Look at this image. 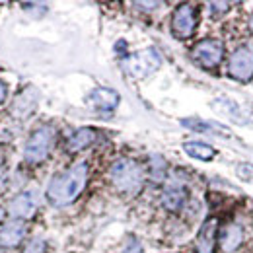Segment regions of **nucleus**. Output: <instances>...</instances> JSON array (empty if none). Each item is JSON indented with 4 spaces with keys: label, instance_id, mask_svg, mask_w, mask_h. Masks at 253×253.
Instances as JSON below:
<instances>
[{
    "label": "nucleus",
    "instance_id": "20",
    "mask_svg": "<svg viewBox=\"0 0 253 253\" xmlns=\"http://www.w3.org/2000/svg\"><path fill=\"white\" fill-rule=\"evenodd\" d=\"M236 173H238L240 179L253 183V164H240V166L236 168Z\"/></svg>",
    "mask_w": 253,
    "mask_h": 253
},
{
    "label": "nucleus",
    "instance_id": "2",
    "mask_svg": "<svg viewBox=\"0 0 253 253\" xmlns=\"http://www.w3.org/2000/svg\"><path fill=\"white\" fill-rule=\"evenodd\" d=\"M113 185L123 193H134L142 185V169L134 160L119 158L109 169Z\"/></svg>",
    "mask_w": 253,
    "mask_h": 253
},
{
    "label": "nucleus",
    "instance_id": "12",
    "mask_svg": "<svg viewBox=\"0 0 253 253\" xmlns=\"http://www.w3.org/2000/svg\"><path fill=\"white\" fill-rule=\"evenodd\" d=\"M216 218H211L203 224L199 236H197V252L199 253H212L214 248V236H216Z\"/></svg>",
    "mask_w": 253,
    "mask_h": 253
},
{
    "label": "nucleus",
    "instance_id": "23",
    "mask_svg": "<svg viewBox=\"0 0 253 253\" xmlns=\"http://www.w3.org/2000/svg\"><path fill=\"white\" fill-rule=\"evenodd\" d=\"M123 253H144V252H142V246H140L138 242H130L128 248H126Z\"/></svg>",
    "mask_w": 253,
    "mask_h": 253
},
{
    "label": "nucleus",
    "instance_id": "1",
    "mask_svg": "<svg viewBox=\"0 0 253 253\" xmlns=\"http://www.w3.org/2000/svg\"><path fill=\"white\" fill-rule=\"evenodd\" d=\"M86 181H88V164L86 162H78L70 169L57 173L47 187L49 203L55 207L70 205L84 191Z\"/></svg>",
    "mask_w": 253,
    "mask_h": 253
},
{
    "label": "nucleus",
    "instance_id": "16",
    "mask_svg": "<svg viewBox=\"0 0 253 253\" xmlns=\"http://www.w3.org/2000/svg\"><path fill=\"white\" fill-rule=\"evenodd\" d=\"M37 103V92L33 88H28L24 94H20L16 97L14 105H12V113L18 117H26L28 113H32L33 107Z\"/></svg>",
    "mask_w": 253,
    "mask_h": 253
},
{
    "label": "nucleus",
    "instance_id": "5",
    "mask_svg": "<svg viewBox=\"0 0 253 253\" xmlns=\"http://www.w3.org/2000/svg\"><path fill=\"white\" fill-rule=\"evenodd\" d=\"M228 72L240 82H248L253 76V51L250 47H240L232 53L228 61Z\"/></svg>",
    "mask_w": 253,
    "mask_h": 253
},
{
    "label": "nucleus",
    "instance_id": "15",
    "mask_svg": "<svg viewBox=\"0 0 253 253\" xmlns=\"http://www.w3.org/2000/svg\"><path fill=\"white\" fill-rule=\"evenodd\" d=\"M95 138H97V132H95L94 128H78V130L68 138L66 148H68L70 152H80V150L88 148Z\"/></svg>",
    "mask_w": 253,
    "mask_h": 253
},
{
    "label": "nucleus",
    "instance_id": "9",
    "mask_svg": "<svg viewBox=\"0 0 253 253\" xmlns=\"http://www.w3.org/2000/svg\"><path fill=\"white\" fill-rule=\"evenodd\" d=\"M242 240H244V232H242V228H240L238 224H234V222L226 224L220 230V236H218V244H220V248L226 253L236 252V250L242 246Z\"/></svg>",
    "mask_w": 253,
    "mask_h": 253
},
{
    "label": "nucleus",
    "instance_id": "14",
    "mask_svg": "<svg viewBox=\"0 0 253 253\" xmlns=\"http://www.w3.org/2000/svg\"><path fill=\"white\" fill-rule=\"evenodd\" d=\"M212 109H216L220 115H228L232 121H236V123H240V125H244V123L248 121L244 109H242L236 101H232V99H228V97H218L216 101H212Z\"/></svg>",
    "mask_w": 253,
    "mask_h": 253
},
{
    "label": "nucleus",
    "instance_id": "3",
    "mask_svg": "<svg viewBox=\"0 0 253 253\" xmlns=\"http://www.w3.org/2000/svg\"><path fill=\"white\" fill-rule=\"evenodd\" d=\"M162 64V57L156 49H142L138 53L126 55L121 61V66L134 78H146L148 74L156 72Z\"/></svg>",
    "mask_w": 253,
    "mask_h": 253
},
{
    "label": "nucleus",
    "instance_id": "17",
    "mask_svg": "<svg viewBox=\"0 0 253 253\" xmlns=\"http://www.w3.org/2000/svg\"><path fill=\"white\" fill-rule=\"evenodd\" d=\"M183 150L185 154L191 156V158H197V160H203V162H209V160L214 158V148L205 144V142H185L183 144Z\"/></svg>",
    "mask_w": 253,
    "mask_h": 253
},
{
    "label": "nucleus",
    "instance_id": "13",
    "mask_svg": "<svg viewBox=\"0 0 253 253\" xmlns=\"http://www.w3.org/2000/svg\"><path fill=\"white\" fill-rule=\"evenodd\" d=\"M90 103L97 109L111 111L119 103V94L115 90H109V88H97L90 94Z\"/></svg>",
    "mask_w": 253,
    "mask_h": 253
},
{
    "label": "nucleus",
    "instance_id": "24",
    "mask_svg": "<svg viewBox=\"0 0 253 253\" xmlns=\"http://www.w3.org/2000/svg\"><path fill=\"white\" fill-rule=\"evenodd\" d=\"M138 8H158L160 2H136Z\"/></svg>",
    "mask_w": 253,
    "mask_h": 253
},
{
    "label": "nucleus",
    "instance_id": "18",
    "mask_svg": "<svg viewBox=\"0 0 253 253\" xmlns=\"http://www.w3.org/2000/svg\"><path fill=\"white\" fill-rule=\"evenodd\" d=\"M185 126H189L193 130H201V132H218L220 136H230L228 128H224L218 123H201V121H191V119H183L181 121Z\"/></svg>",
    "mask_w": 253,
    "mask_h": 253
},
{
    "label": "nucleus",
    "instance_id": "7",
    "mask_svg": "<svg viewBox=\"0 0 253 253\" xmlns=\"http://www.w3.org/2000/svg\"><path fill=\"white\" fill-rule=\"evenodd\" d=\"M222 45L216 39H205L193 47V59L205 68H216L222 61Z\"/></svg>",
    "mask_w": 253,
    "mask_h": 253
},
{
    "label": "nucleus",
    "instance_id": "25",
    "mask_svg": "<svg viewBox=\"0 0 253 253\" xmlns=\"http://www.w3.org/2000/svg\"><path fill=\"white\" fill-rule=\"evenodd\" d=\"M6 99V84L4 82H0V103Z\"/></svg>",
    "mask_w": 253,
    "mask_h": 253
},
{
    "label": "nucleus",
    "instance_id": "8",
    "mask_svg": "<svg viewBox=\"0 0 253 253\" xmlns=\"http://www.w3.org/2000/svg\"><path fill=\"white\" fill-rule=\"evenodd\" d=\"M37 193L35 191H22L20 195H16L10 205H8V211L12 216H16L18 220L20 218H32L37 211Z\"/></svg>",
    "mask_w": 253,
    "mask_h": 253
},
{
    "label": "nucleus",
    "instance_id": "21",
    "mask_svg": "<svg viewBox=\"0 0 253 253\" xmlns=\"http://www.w3.org/2000/svg\"><path fill=\"white\" fill-rule=\"evenodd\" d=\"M24 253H45V242L35 238V240H32L28 244V248L24 250Z\"/></svg>",
    "mask_w": 253,
    "mask_h": 253
},
{
    "label": "nucleus",
    "instance_id": "4",
    "mask_svg": "<svg viewBox=\"0 0 253 253\" xmlns=\"http://www.w3.org/2000/svg\"><path fill=\"white\" fill-rule=\"evenodd\" d=\"M55 138V128L49 125H43L39 128H35L32 132V136L26 142L24 148V160L30 164H39L49 156L51 152V144Z\"/></svg>",
    "mask_w": 253,
    "mask_h": 253
},
{
    "label": "nucleus",
    "instance_id": "11",
    "mask_svg": "<svg viewBox=\"0 0 253 253\" xmlns=\"http://www.w3.org/2000/svg\"><path fill=\"white\" fill-rule=\"evenodd\" d=\"M26 236V224L22 220H10L0 230V244L4 248H16Z\"/></svg>",
    "mask_w": 253,
    "mask_h": 253
},
{
    "label": "nucleus",
    "instance_id": "27",
    "mask_svg": "<svg viewBox=\"0 0 253 253\" xmlns=\"http://www.w3.org/2000/svg\"><path fill=\"white\" fill-rule=\"evenodd\" d=\"M0 253H6V252H4V250H0Z\"/></svg>",
    "mask_w": 253,
    "mask_h": 253
},
{
    "label": "nucleus",
    "instance_id": "22",
    "mask_svg": "<svg viewBox=\"0 0 253 253\" xmlns=\"http://www.w3.org/2000/svg\"><path fill=\"white\" fill-rule=\"evenodd\" d=\"M211 8H212V14H214V12H216V14H222V12H226V8H230V4H228V2H212Z\"/></svg>",
    "mask_w": 253,
    "mask_h": 253
},
{
    "label": "nucleus",
    "instance_id": "26",
    "mask_svg": "<svg viewBox=\"0 0 253 253\" xmlns=\"http://www.w3.org/2000/svg\"><path fill=\"white\" fill-rule=\"evenodd\" d=\"M2 216H4V211H2V207H0V220H2Z\"/></svg>",
    "mask_w": 253,
    "mask_h": 253
},
{
    "label": "nucleus",
    "instance_id": "19",
    "mask_svg": "<svg viewBox=\"0 0 253 253\" xmlns=\"http://www.w3.org/2000/svg\"><path fill=\"white\" fill-rule=\"evenodd\" d=\"M150 162H152L150 171H152L154 179H156V181H160V179L164 177V171H166V162L162 160V156H152V158H150Z\"/></svg>",
    "mask_w": 253,
    "mask_h": 253
},
{
    "label": "nucleus",
    "instance_id": "10",
    "mask_svg": "<svg viewBox=\"0 0 253 253\" xmlns=\"http://www.w3.org/2000/svg\"><path fill=\"white\" fill-rule=\"evenodd\" d=\"M185 199H187V191L181 183H169L166 191L162 193V205H164V209H168L171 212H177L183 207Z\"/></svg>",
    "mask_w": 253,
    "mask_h": 253
},
{
    "label": "nucleus",
    "instance_id": "6",
    "mask_svg": "<svg viewBox=\"0 0 253 253\" xmlns=\"http://www.w3.org/2000/svg\"><path fill=\"white\" fill-rule=\"evenodd\" d=\"M197 28V12L191 4H181L171 16V30L179 39H187Z\"/></svg>",
    "mask_w": 253,
    "mask_h": 253
}]
</instances>
